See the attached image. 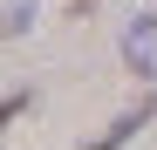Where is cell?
Returning <instances> with one entry per match:
<instances>
[{
	"instance_id": "6da1fadb",
	"label": "cell",
	"mask_w": 157,
	"mask_h": 150,
	"mask_svg": "<svg viewBox=\"0 0 157 150\" xmlns=\"http://www.w3.org/2000/svg\"><path fill=\"white\" fill-rule=\"evenodd\" d=\"M123 62H130V75L157 82V14H137L123 28Z\"/></svg>"
},
{
	"instance_id": "7a4b0ae2",
	"label": "cell",
	"mask_w": 157,
	"mask_h": 150,
	"mask_svg": "<svg viewBox=\"0 0 157 150\" xmlns=\"http://www.w3.org/2000/svg\"><path fill=\"white\" fill-rule=\"evenodd\" d=\"M150 116H157V103H150V96H137V103H130V109H123V116H116V123H109V130H102V137H89L82 150H123V143L137 137V130H144Z\"/></svg>"
},
{
	"instance_id": "3957f363",
	"label": "cell",
	"mask_w": 157,
	"mask_h": 150,
	"mask_svg": "<svg viewBox=\"0 0 157 150\" xmlns=\"http://www.w3.org/2000/svg\"><path fill=\"white\" fill-rule=\"evenodd\" d=\"M34 28V0H14L7 14H0V41H14V34H28Z\"/></svg>"
},
{
	"instance_id": "277c9868",
	"label": "cell",
	"mask_w": 157,
	"mask_h": 150,
	"mask_svg": "<svg viewBox=\"0 0 157 150\" xmlns=\"http://www.w3.org/2000/svg\"><path fill=\"white\" fill-rule=\"evenodd\" d=\"M28 109V89H14V96H0V137H7V123Z\"/></svg>"
}]
</instances>
